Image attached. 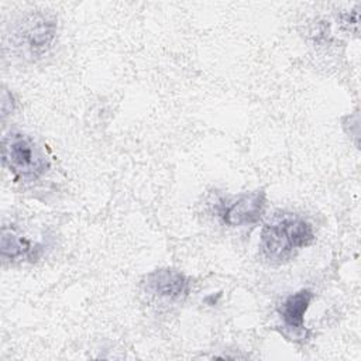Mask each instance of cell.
Masks as SVG:
<instances>
[{"label": "cell", "mask_w": 361, "mask_h": 361, "mask_svg": "<svg viewBox=\"0 0 361 361\" xmlns=\"http://www.w3.org/2000/svg\"><path fill=\"white\" fill-rule=\"evenodd\" d=\"M265 206V192L255 190L221 197L216 203V213L224 224L230 227H241L257 223L262 217Z\"/></svg>", "instance_id": "277c9868"}, {"label": "cell", "mask_w": 361, "mask_h": 361, "mask_svg": "<svg viewBox=\"0 0 361 361\" xmlns=\"http://www.w3.org/2000/svg\"><path fill=\"white\" fill-rule=\"evenodd\" d=\"M1 257L10 261L18 259H34L41 251L42 245L31 241L28 237L23 235L13 226H3L1 228V243H0Z\"/></svg>", "instance_id": "52a82bcc"}, {"label": "cell", "mask_w": 361, "mask_h": 361, "mask_svg": "<svg viewBox=\"0 0 361 361\" xmlns=\"http://www.w3.org/2000/svg\"><path fill=\"white\" fill-rule=\"evenodd\" d=\"M58 24L56 18L44 11H34L24 16L11 32L16 49L28 59H39L45 56L56 41Z\"/></svg>", "instance_id": "3957f363"}, {"label": "cell", "mask_w": 361, "mask_h": 361, "mask_svg": "<svg viewBox=\"0 0 361 361\" xmlns=\"http://www.w3.org/2000/svg\"><path fill=\"white\" fill-rule=\"evenodd\" d=\"M1 161L20 180H35L49 169L48 157L35 140L16 130L1 140Z\"/></svg>", "instance_id": "7a4b0ae2"}, {"label": "cell", "mask_w": 361, "mask_h": 361, "mask_svg": "<svg viewBox=\"0 0 361 361\" xmlns=\"http://www.w3.org/2000/svg\"><path fill=\"white\" fill-rule=\"evenodd\" d=\"M144 288L148 293L165 299L180 300L190 290L189 278L173 268H159L145 275Z\"/></svg>", "instance_id": "5b68a950"}, {"label": "cell", "mask_w": 361, "mask_h": 361, "mask_svg": "<svg viewBox=\"0 0 361 361\" xmlns=\"http://www.w3.org/2000/svg\"><path fill=\"white\" fill-rule=\"evenodd\" d=\"M313 241L314 231L309 221L295 213L278 212L262 227L259 250L269 262L283 264Z\"/></svg>", "instance_id": "6da1fadb"}, {"label": "cell", "mask_w": 361, "mask_h": 361, "mask_svg": "<svg viewBox=\"0 0 361 361\" xmlns=\"http://www.w3.org/2000/svg\"><path fill=\"white\" fill-rule=\"evenodd\" d=\"M313 299L310 289H300L295 293L288 295L278 307V314L282 320L285 334L292 340H299L306 337L305 327V313Z\"/></svg>", "instance_id": "8992f818"}]
</instances>
